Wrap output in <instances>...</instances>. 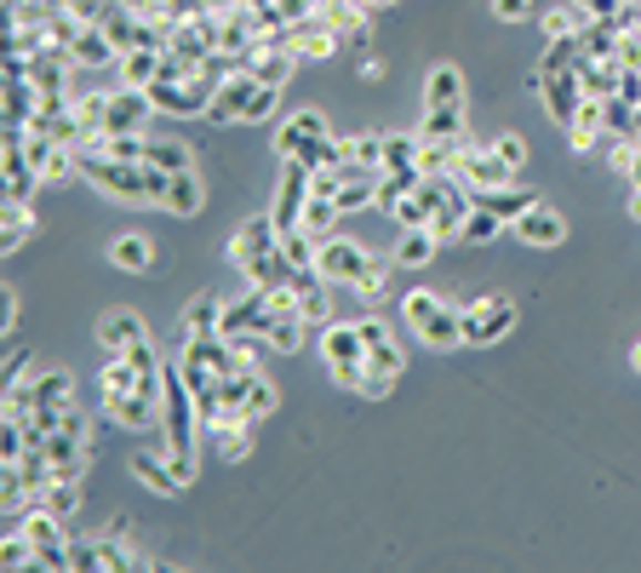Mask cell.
<instances>
[{
  "instance_id": "cell-1",
  "label": "cell",
  "mask_w": 641,
  "mask_h": 573,
  "mask_svg": "<svg viewBox=\"0 0 641 573\" xmlns=\"http://www.w3.org/2000/svg\"><path fill=\"white\" fill-rule=\"evenodd\" d=\"M229 264H241V269H247V282L263 287V293H276V287L292 282V264H287V253H281V229H276V218H247L241 235L229 242Z\"/></svg>"
},
{
  "instance_id": "cell-2",
  "label": "cell",
  "mask_w": 641,
  "mask_h": 573,
  "mask_svg": "<svg viewBox=\"0 0 641 573\" xmlns=\"http://www.w3.org/2000/svg\"><path fill=\"white\" fill-rule=\"evenodd\" d=\"M81 173H86L92 190L121 195V201H161L166 178H173V173H161V166H149V161H115V155H81Z\"/></svg>"
},
{
  "instance_id": "cell-3",
  "label": "cell",
  "mask_w": 641,
  "mask_h": 573,
  "mask_svg": "<svg viewBox=\"0 0 641 573\" xmlns=\"http://www.w3.org/2000/svg\"><path fill=\"white\" fill-rule=\"evenodd\" d=\"M401 321H407L418 339L435 345V350H458V345H464V310H453L442 293L413 287L407 298H401Z\"/></svg>"
},
{
  "instance_id": "cell-4",
  "label": "cell",
  "mask_w": 641,
  "mask_h": 573,
  "mask_svg": "<svg viewBox=\"0 0 641 573\" xmlns=\"http://www.w3.org/2000/svg\"><path fill=\"white\" fill-rule=\"evenodd\" d=\"M321 361H327V374L339 379L344 390H355L361 367H366V345H361V327L327 321V327H321Z\"/></svg>"
},
{
  "instance_id": "cell-5",
  "label": "cell",
  "mask_w": 641,
  "mask_h": 573,
  "mask_svg": "<svg viewBox=\"0 0 641 573\" xmlns=\"http://www.w3.org/2000/svg\"><path fill=\"white\" fill-rule=\"evenodd\" d=\"M510 327H516L510 293H487V298H476V305L464 310V345H493V339H504Z\"/></svg>"
},
{
  "instance_id": "cell-6",
  "label": "cell",
  "mask_w": 641,
  "mask_h": 573,
  "mask_svg": "<svg viewBox=\"0 0 641 573\" xmlns=\"http://www.w3.org/2000/svg\"><path fill=\"white\" fill-rule=\"evenodd\" d=\"M303 207H310V161H281V190H276V229L287 235V229H298L303 224Z\"/></svg>"
},
{
  "instance_id": "cell-7",
  "label": "cell",
  "mask_w": 641,
  "mask_h": 573,
  "mask_svg": "<svg viewBox=\"0 0 641 573\" xmlns=\"http://www.w3.org/2000/svg\"><path fill=\"white\" fill-rule=\"evenodd\" d=\"M155 115L161 110H155L149 86H115L110 104H104V126H97V132H144Z\"/></svg>"
},
{
  "instance_id": "cell-8",
  "label": "cell",
  "mask_w": 641,
  "mask_h": 573,
  "mask_svg": "<svg viewBox=\"0 0 641 573\" xmlns=\"http://www.w3.org/2000/svg\"><path fill=\"white\" fill-rule=\"evenodd\" d=\"M538 92H545V110L556 115V126H572L585 110V81L579 70H538Z\"/></svg>"
},
{
  "instance_id": "cell-9",
  "label": "cell",
  "mask_w": 641,
  "mask_h": 573,
  "mask_svg": "<svg viewBox=\"0 0 641 573\" xmlns=\"http://www.w3.org/2000/svg\"><path fill=\"white\" fill-rule=\"evenodd\" d=\"M458 178H464L469 190H498V184H516V166L504 161L493 144H464V155H458Z\"/></svg>"
},
{
  "instance_id": "cell-10",
  "label": "cell",
  "mask_w": 641,
  "mask_h": 573,
  "mask_svg": "<svg viewBox=\"0 0 641 573\" xmlns=\"http://www.w3.org/2000/svg\"><path fill=\"white\" fill-rule=\"evenodd\" d=\"M321 139H327V115H321V110H298L292 121H281V126H276V155H281V161L310 155Z\"/></svg>"
},
{
  "instance_id": "cell-11",
  "label": "cell",
  "mask_w": 641,
  "mask_h": 573,
  "mask_svg": "<svg viewBox=\"0 0 641 573\" xmlns=\"http://www.w3.org/2000/svg\"><path fill=\"white\" fill-rule=\"evenodd\" d=\"M339 23H332L327 12H310V18H298L292 23V52L298 58H332V52H339Z\"/></svg>"
},
{
  "instance_id": "cell-12",
  "label": "cell",
  "mask_w": 641,
  "mask_h": 573,
  "mask_svg": "<svg viewBox=\"0 0 641 573\" xmlns=\"http://www.w3.org/2000/svg\"><path fill=\"white\" fill-rule=\"evenodd\" d=\"M252 92H258V75H229V81H218L213 104H207V121H213V126L247 121V104H252Z\"/></svg>"
},
{
  "instance_id": "cell-13",
  "label": "cell",
  "mask_w": 641,
  "mask_h": 573,
  "mask_svg": "<svg viewBox=\"0 0 641 573\" xmlns=\"http://www.w3.org/2000/svg\"><path fill=\"white\" fill-rule=\"evenodd\" d=\"M132 477H138L149 493H161V499H178V493H184V477L173 470V459H166V453H149V448L132 453Z\"/></svg>"
},
{
  "instance_id": "cell-14",
  "label": "cell",
  "mask_w": 641,
  "mask_h": 573,
  "mask_svg": "<svg viewBox=\"0 0 641 573\" xmlns=\"http://www.w3.org/2000/svg\"><path fill=\"white\" fill-rule=\"evenodd\" d=\"M355 327H361V345H366V367H379V374H401V367H407V356H401V345L390 339V327L379 316H366Z\"/></svg>"
},
{
  "instance_id": "cell-15",
  "label": "cell",
  "mask_w": 641,
  "mask_h": 573,
  "mask_svg": "<svg viewBox=\"0 0 641 573\" xmlns=\"http://www.w3.org/2000/svg\"><path fill=\"white\" fill-rule=\"evenodd\" d=\"M516 229H521V242H527V247H556L561 235H567V218H561L556 207H545V201H538V207H527V213L516 218Z\"/></svg>"
},
{
  "instance_id": "cell-16",
  "label": "cell",
  "mask_w": 641,
  "mask_h": 573,
  "mask_svg": "<svg viewBox=\"0 0 641 573\" xmlns=\"http://www.w3.org/2000/svg\"><path fill=\"white\" fill-rule=\"evenodd\" d=\"M418 139H430V144H464V139H469V132H464V104H435V110H424Z\"/></svg>"
},
{
  "instance_id": "cell-17",
  "label": "cell",
  "mask_w": 641,
  "mask_h": 573,
  "mask_svg": "<svg viewBox=\"0 0 641 573\" xmlns=\"http://www.w3.org/2000/svg\"><path fill=\"white\" fill-rule=\"evenodd\" d=\"M166 70V47H138V52H121V81L126 86H155Z\"/></svg>"
},
{
  "instance_id": "cell-18",
  "label": "cell",
  "mask_w": 641,
  "mask_h": 573,
  "mask_svg": "<svg viewBox=\"0 0 641 573\" xmlns=\"http://www.w3.org/2000/svg\"><path fill=\"white\" fill-rule=\"evenodd\" d=\"M138 339H149V332H144V321L132 310H115V316L97 321V345H104V350H132Z\"/></svg>"
},
{
  "instance_id": "cell-19",
  "label": "cell",
  "mask_w": 641,
  "mask_h": 573,
  "mask_svg": "<svg viewBox=\"0 0 641 573\" xmlns=\"http://www.w3.org/2000/svg\"><path fill=\"white\" fill-rule=\"evenodd\" d=\"M161 207H166V213H178V218H195V213H200V178L189 173V166H184V173H173V178H166Z\"/></svg>"
},
{
  "instance_id": "cell-20",
  "label": "cell",
  "mask_w": 641,
  "mask_h": 573,
  "mask_svg": "<svg viewBox=\"0 0 641 573\" xmlns=\"http://www.w3.org/2000/svg\"><path fill=\"white\" fill-rule=\"evenodd\" d=\"M218 316H224V305L213 293H200L195 305H184V321H178V339H207V332H218Z\"/></svg>"
},
{
  "instance_id": "cell-21",
  "label": "cell",
  "mask_w": 641,
  "mask_h": 573,
  "mask_svg": "<svg viewBox=\"0 0 641 573\" xmlns=\"http://www.w3.org/2000/svg\"><path fill=\"white\" fill-rule=\"evenodd\" d=\"M110 264L126 269V276H149V269H155V247L144 242V235H121V242L110 247Z\"/></svg>"
},
{
  "instance_id": "cell-22",
  "label": "cell",
  "mask_w": 641,
  "mask_h": 573,
  "mask_svg": "<svg viewBox=\"0 0 641 573\" xmlns=\"http://www.w3.org/2000/svg\"><path fill=\"white\" fill-rule=\"evenodd\" d=\"M70 58H75V63H86V70H104V63H115V58H121V47L104 35V29H81L75 47H70Z\"/></svg>"
},
{
  "instance_id": "cell-23",
  "label": "cell",
  "mask_w": 641,
  "mask_h": 573,
  "mask_svg": "<svg viewBox=\"0 0 641 573\" xmlns=\"http://www.w3.org/2000/svg\"><path fill=\"white\" fill-rule=\"evenodd\" d=\"M435 104H464V75L453 63H435L424 81V110H435Z\"/></svg>"
},
{
  "instance_id": "cell-24",
  "label": "cell",
  "mask_w": 641,
  "mask_h": 573,
  "mask_svg": "<svg viewBox=\"0 0 641 573\" xmlns=\"http://www.w3.org/2000/svg\"><path fill=\"white\" fill-rule=\"evenodd\" d=\"M35 110H41L35 81H29V75L7 81V126H29V121H35Z\"/></svg>"
},
{
  "instance_id": "cell-25",
  "label": "cell",
  "mask_w": 641,
  "mask_h": 573,
  "mask_svg": "<svg viewBox=\"0 0 641 573\" xmlns=\"http://www.w3.org/2000/svg\"><path fill=\"white\" fill-rule=\"evenodd\" d=\"M344 213H339V201H332V195H316L310 190V207H303V235H316V242H327V235H332V224H339Z\"/></svg>"
},
{
  "instance_id": "cell-26",
  "label": "cell",
  "mask_w": 641,
  "mask_h": 573,
  "mask_svg": "<svg viewBox=\"0 0 641 573\" xmlns=\"http://www.w3.org/2000/svg\"><path fill=\"white\" fill-rule=\"evenodd\" d=\"M435 247H442V242H435L430 229H401V247H395V264H401V269H424V264L435 258Z\"/></svg>"
},
{
  "instance_id": "cell-27",
  "label": "cell",
  "mask_w": 641,
  "mask_h": 573,
  "mask_svg": "<svg viewBox=\"0 0 641 573\" xmlns=\"http://www.w3.org/2000/svg\"><path fill=\"white\" fill-rule=\"evenodd\" d=\"M75 379L63 374V367H52V374H41L35 379V408H75Z\"/></svg>"
},
{
  "instance_id": "cell-28",
  "label": "cell",
  "mask_w": 641,
  "mask_h": 573,
  "mask_svg": "<svg viewBox=\"0 0 641 573\" xmlns=\"http://www.w3.org/2000/svg\"><path fill=\"white\" fill-rule=\"evenodd\" d=\"M29 235H35V207H29V201H7V235H0V247L18 253Z\"/></svg>"
},
{
  "instance_id": "cell-29",
  "label": "cell",
  "mask_w": 641,
  "mask_h": 573,
  "mask_svg": "<svg viewBox=\"0 0 641 573\" xmlns=\"http://www.w3.org/2000/svg\"><path fill=\"white\" fill-rule=\"evenodd\" d=\"M292 70H298V52H258V63H252V75L263 81V86H287L292 81Z\"/></svg>"
},
{
  "instance_id": "cell-30",
  "label": "cell",
  "mask_w": 641,
  "mask_h": 573,
  "mask_svg": "<svg viewBox=\"0 0 641 573\" xmlns=\"http://www.w3.org/2000/svg\"><path fill=\"white\" fill-rule=\"evenodd\" d=\"M144 161H149V166H161V173H184V166H189L195 155H189L184 144H173V139H149V144H144Z\"/></svg>"
},
{
  "instance_id": "cell-31",
  "label": "cell",
  "mask_w": 641,
  "mask_h": 573,
  "mask_svg": "<svg viewBox=\"0 0 641 573\" xmlns=\"http://www.w3.org/2000/svg\"><path fill=\"white\" fill-rule=\"evenodd\" d=\"M41 504H46L52 516L70 522V516L81 511V482H46V488H41Z\"/></svg>"
},
{
  "instance_id": "cell-32",
  "label": "cell",
  "mask_w": 641,
  "mask_h": 573,
  "mask_svg": "<svg viewBox=\"0 0 641 573\" xmlns=\"http://www.w3.org/2000/svg\"><path fill=\"white\" fill-rule=\"evenodd\" d=\"M350 161L366 173H384V132H355L350 139Z\"/></svg>"
},
{
  "instance_id": "cell-33",
  "label": "cell",
  "mask_w": 641,
  "mask_h": 573,
  "mask_svg": "<svg viewBox=\"0 0 641 573\" xmlns=\"http://www.w3.org/2000/svg\"><path fill=\"white\" fill-rule=\"evenodd\" d=\"M579 63H585V41L579 35H556L538 70H579Z\"/></svg>"
},
{
  "instance_id": "cell-34",
  "label": "cell",
  "mask_w": 641,
  "mask_h": 573,
  "mask_svg": "<svg viewBox=\"0 0 641 573\" xmlns=\"http://www.w3.org/2000/svg\"><path fill=\"white\" fill-rule=\"evenodd\" d=\"M384 166H418V139H407V132H384Z\"/></svg>"
},
{
  "instance_id": "cell-35",
  "label": "cell",
  "mask_w": 641,
  "mask_h": 573,
  "mask_svg": "<svg viewBox=\"0 0 641 573\" xmlns=\"http://www.w3.org/2000/svg\"><path fill=\"white\" fill-rule=\"evenodd\" d=\"M498 224H504L498 213H487V207H469V218H464V242H476V247H482V242H493V235H498Z\"/></svg>"
},
{
  "instance_id": "cell-36",
  "label": "cell",
  "mask_w": 641,
  "mask_h": 573,
  "mask_svg": "<svg viewBox=\"0 0 641 573\" xmlns=\"http://www.w3.org/2000/svg\"><path fill=\"white\" fill-rule=\"evenodd\" d=\"M585 23H590L585 12H572V7H550V12H545V35H550V41H556V35H579Z\"/></svg>"
},
{
  "instance_id": "cell-37",
  "label": "cell",
  "mask_w": 641,
  "mask_h": 573,
  "mask_svg": "<svg viewBox=\"0 0 641 573\" xmlns=\"http://www.w3.org/2000/svg\"><path fill=\"white\" fill-rule=\"evenodd\" d=\"M218 453L235 464V459H247L252 453V424H229L224 436H218Z\"/></svg>"
},
{
  "instance_id": "cell-38",
  "label": "cell",
  "mask_w": 641,
  "mask_h": 573,
  "mask_svg": "<svg viewBox=\"0 0 641 573\" xmlns=\"http://www.w3.org/2000/svg\"><path fill=\"white\" fill-rule=\"evenodd\" d=\"M276 92H281V86H263V81H258L252 104H247V121H269V115H276Z\"/></svg>"
},
{
  "instance_id": "cell-39",
  "label": "cell",
  "mask_w": 641,
  "mask_h": 573,
  "mask_svg": "<svg viewBox=\"0 0 641 573\" xmlns=\"http://www.w3.org/2000/svg\"><path fill=\"white\" fill-rule=\"evenodd\" d=\"M493 150H498L504 161H510V166H516V173H521V166H527V144L516 139V132H498V139H493Z\"/></svg>"
},
{
  "instance_id": "cell-40",
  "label": "cell",
  "mask_w": 641,
  "mask_h": 573,
  "mask_svg": "<svg viewBox=\"0 0 641 573\" xmlns=\"http://www.w3.org/2000/svg\"><path fill=\"white\" fill-rule=\"evenodd\" d=\"M533 12V0H493V18H504V23H521Z\"/></svg>"
},
{
  "instance_id": "cell-41",
  "label": "cell",
  "mask_w": 641,
  "mask_h": 573,
  "mask_svg": "<svg viewBox=\"0 0 641 573\" xmlns=\"http://www.w3.org/2000/svg\"><path fill=\"white\" fill-rule=\"evenodd\" d=\"M572 7H579L585 18H619V7H624V0H572Z\"/></svg>"
},
{
  "instance_id": "cell-42",
  "label": "cell",
  "mask_w": 641,
  "mask_h": 573,
  "mask_svg": "<svg viewBox=\"0 0 641 573\" xmlns=\"http://www.w3.org/2000/svg\"><path fill=\"white\" fill-rule=\"evenodd\" d=\"M624 173H630V184L641 190V150H624Z\"/></svg>"
},
{
  "instance_id": "cell-43",
  "label": "cell",
  "mask_w": 641,
  "mask_h": 573,
  "mask_svg": "<svg viewBox=\"0 0 641 573\" xmlns=\"http://www.w3.org/2000/svg\"><path fill=\"white\" fill-rule=\"evenodd\" d=\"M630 361H635V374H641V339H635V350H630Z\"/></svg>"
}]
</instances>
